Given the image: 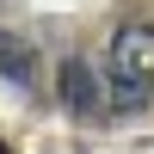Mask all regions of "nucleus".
<instances>
[{
    "instance_id": "nucleus-1",
    "label": "nucleus",
    "mask_w": 154,
    "mask_h": 154,
    "mask_svg": "<svg viewBox=\"0 0 154 154\" xmlns=\"http://www.w3.org/2000/svg\"><path fill=\"white\" fill-rule=\"evenodd\" d=\"M105 86H111V117H136L142 105H154V25L148 19H130L111 31Z\"/></svg>"
},
{
    "instance_id": "nucleus-2",
    "label": "nucleus",
    "mask_w": 154,
    "mask_h": 154,
    "mask_svg": "<svg viewBox=\"0 0 154 154\" xmlns=\"http://www.w3.org/2000/svg\"><path fill=\"white\" fill-rule=\"evenodd\" d=\"M56 99H62V111L80 117V123H105V117H111V86H105V74H99L93 62H80V56H68V62L56 68Z\"/></svg>"
},
{
    "instance_id": "nucleus-3",
    "label": "nucleus",
    "mask_w": 154,
    "mask_h": 154,
    "mask_svg": "<svg viewBox=\"0 0 154 154\" xmlns=\"http://www.w3.org/2000/svg\"><path fill=\"white\" fill-rule=\"evenodd\" d=\"M0 80H12V86H37V49H31V37L0 31Z\"/></svg>"
}]
</instances>
